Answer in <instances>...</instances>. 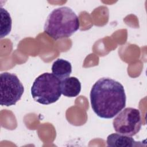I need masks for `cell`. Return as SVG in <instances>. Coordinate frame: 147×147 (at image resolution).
I'll use <instances>...</instances> for the list:
<instances>
[{
    "mask_svg": "<svg viewBox=\"0 0 147 147\" xmlns=\"http://www.w3.org/2000/svg\"><path fill=\"white\" fill-rule=\"evenodd\" d=\"M78 16L69 7L63 6L53 10L47 17L44 32L54 40L68 38L79 28Z\"/></svg>",
    "mask_w": 147,
    "mask_h": 147,
    "instance_id": "7a4b0ae2",
    "label": "cell"
},
{
    "mask_svg": "<svg viewBox=\"0 0 147 147\" xmlns=\"http://www.w3.org/2000/svg\"><path fill=\"white\" fill-rule=\"evenodd\" d=\"M24 88L17 76L9 72H3L0 75L1 105L10 106L20 100Z\"/></svg>",
    "mask_w": 147,
    "mask_h": 147,
    "instance_id": "5b68a950",
    "label": "cell"
},
{
    "mask_svg": "<svg viewBox=\"0 0 147 147\" xmlns=\"http://www.w3.org/2000/svg\"><path fill=\"white\" fill-rule=\"evenodd\" d=\"M106 142L107 146L113 147H133L142 145V142L136 141L131 136H128L118 133L109 135Z\"/></svg>",
    "mask_w": 147,
    "mask_h": 147,
    "instance_id": "8992f818",
    "label": "cell"
},
{
    "mask_svg": "<svg viewBox=\"0 0 147 147\" xmlns=\"http://www.w3.org/2000/svg\"><path fill=\"white\" fill-rule=\"evenodd\" d=\"M1 38H3L9 34L11 29V18L9 12L1 7Z\"/></svg>",
    "mask_w": 147,
    "mask_h": 147,
    "instance_id": "9c48e42d",
    "label": "cell"
},
{
    "mask_svg": "<svg viewBox=\"0 0 147 147\" xmlns=\"http://www.w3.org/2000/svg\"><path fill=\"white\" fill-rule=\"evenodd\" d=\"M113 125L114 130L118 133L128 136H135L142 126L141 113L135 108H125L116 115Z\"/></svg>",
    "mask_w": 147,
    "mask_h": 147,
    "instance_id": "277c9868",
    "label": "cell"
},
{
    "mask_svg": "<svg viewBox=\"0 0 147 147\" xmlns=\"http://www.w3.org/2000/svg\"><path fill=\"white\" fill-rule=\"evenodd\" d=\"M90 96L93 111L102 118L114 117L126 106L123 85L109 78L98 79L92 86Z\"/></svg>",
    "mask_w": 147,
    "mask_h": 147,
    "instance_id": "6da1fadb",
    "label": "cell"
},
{
    "mask_svg": "<svg viewBox=\"0 0 147 147\" xmlns=\"http://www.w3.org/2000/svg\"><path fill=\"white\" fill-rule=\"evenodd\" d=\"M60 90L61 94L67 97H76L81 91V83L76 77L71 76L61 80Z\"/></svg>",
    "mask_w": 147,
    "mask_h": 147,
    "instance_id": "52a82bcc",
    "label": "cell"
},
{
    "mask_svg": "<svg viewBox=\"0 0 147 147\" xmlns=\"http://www.w3.org/2000/svg\"><path fill=\"white\" fill-rule=\"evenodd\" d=\"M52 74L60 80L69 76L72 72V65L70 62L63 59L55 60L52 66Z\"/></svg>",
    "mask_w": 147,
    "mask_h": 147,
    "instance_id": "ba28073f",
    "label": "cell"
},
{
    "mask_svg": "<svg viewBox=\"0 0 147 147\" xmlns=\"http://www.w3.org/2000/svg\"><path fill=\"white\" fill-rule=\"evenodd\" d=\"M60 82L61 80L53 74L45 72L39 75L31 88L33 99L42 105L56 102L61 94Z\"/></svg>",
    "mask_w": 147,
    "mask_h": 147,
    "instance_id": "3957f363",
    "label": "cell"
}]
</instances>
